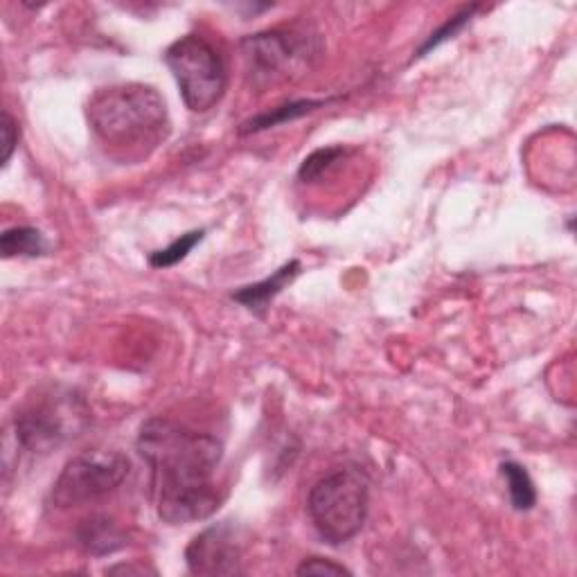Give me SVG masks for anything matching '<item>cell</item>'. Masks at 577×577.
Instances as JSON below:
<instances>
[{
	"mask_svg": "<svg viewBox=\"0 0 577 577\" xmlns=\"http://www.w3.org/2000/svg\"><path fill=\"white\" fill-rule=\"evenodd\" d=\"M139 454L152 469L156 513L163 521L181 526L213 517L221 505L215 473L224 445L167 418H152L141 426Z\"/></svg>",
	"mask_w": 577,
	"mask_h": 577,
	"instance_id": "6da1fadb",
	"label": "cell"
},
{
	"mask_svg": "<svg viewBox=\"0 0 577 577\" xmlns=\"http://www.w3.org/2000/svg\"><path fill=\"white\" fill-rule=\"evenodd\" d=\"M88 122L101 141L113 147L158 143L167 127L163 95L145 84H118L97 91L88 101Z\"/></svg>",
	"mask_w": 577,
	"mask_h": 577,
	"instance_id": "7a4b0ae2",
	"label": "cell"
},
{
	"mask_svg": "<svg viewBox=\"0 0 577 577\" xmlns=\"http://www.w3.org/2000/svg\"><path fill=\"white\" fill-rule=\"evenodd\" d=\"M370 510V479L361 467H338L308 496V513L318 534L341 546L359 534Z\"/></svg>",
	"mask_w": 577,
	"mask_h": 577,
	"instance_id": "3957f363",
	"label": "cell"
},
{
	"mask_svg": "<svg viewBox=\"0 0 577 577\" xmlns=\"http://www.w3.org/2000/svg\"><path fill=\"white\" fill-rule=\"evenodd\" d=\"M316 52L314 37L291 29H268L242 41L247 75L257 91L300 77L312 65Z\"/></svg>",
	"mask_w": 577,
	"mask_h": 577,
	"instance_id": "277c9868",
	"label": "cell"
},
{
	"mask_svg": "<svg viewBox=\"0 0 577 577\" xmlns=\"http://www.w3.org/2000/svg\"><path fill=\"white\" fill-rule=\"evenodd\" d=\"M165 63L192 113L211 111L224 97L228 84L224 59L203 37L188 34L175 41L165 50Z\"/></svg>",
	"mask_w": 577,
	"mask_h": 577,
	"instance_id": "5b68a950",
	"label": "cell"
},
{
	"mask_svg": "<svg viewBox=\"0 0 577 577\" xmlns=\"http://www.w3.org/2000/svg\"><path fill=\"white\" fill-rule=\"evenodd\" d=\"M127 477L129 460L120 452H84L65 462L50 496L61 510L93 505L111 496Z\"/></svg>",
	"mask_w": 577,
	"mask_h": 577,
	"instance_id": "8992f818",
	"label": "cell"
},
{
	"mask_svg": "<svg viewBox=\"0 0 577 577\" xmlns=\"http://www.w3.org/2000/svg\"><path fill=\"white\" fill-rule=\"evenodd\" d=\"M86 411L71 395H48L16 416L19 445L32 454H46L82 429Z\"/></svg>",
	"mask_w": 577,
	"mask_h": 577,
	"instance_id": "52a82bcc",
	"label": "cell"
},
{
	"mask_svg": "<svg viewBox=\"0 0 577 577\" xmlns=\"http://www.w3.org/2000/svg\"><path fill=\"white\" fill-rule=\"evenodd\" d=\"M242 541L237 530L224 521L196 534L185 551V562L194 575H240L242 568Z\"/></svg>",
	"mask_w": 577,
	"mask_h": 577,
	"instance_id": "ba28073f",
	"label": "cell"
},
{
	"mask_svg": "<svg viewBox=\"0 0 577 577\" xmlns=\"http://www.w3.org/2000/svg\"><path fill=\"white\" fill-rule=\"evenodd\" d=\"M298 274H300V262L291 260V262L283 264L274 276H268L255 285L242 287L240 291H235L232 300L244 304L247 310H251L255 314H262L268 308V302L274 300L278 293H283V289H287L296 280Z\"/></svg>",
	"mask_w": 577,
	"mask_h": 577,
	"instance_id": "9c48e42d",
	"label": "cell"
},
{
	"mask_svg": "<svg viewBox=\"0 0 577 577\" xmlns=\"http://www.w3.org/2000/svg\"><path fill=\"white\" fill-rule=\"evenodd\" d=\"M80 544L91 555H109L127 544L124 532L109 517H91L77 530Z\"/></svg>",
	"mask_w": 577,
	"mask_h": 577,
	"instance_id": "30bf717a",
	"label": "cell"
},
{
	"mask_svg": "<svg viewBox=\"0 0 577 577\" xmlns=\"http://www.w3.org/2000/svg\"><path fill=\"white\" fill-rule=\"evenodd\" d=\"M327 101L329 99H296V101H287V105H283V107H276V109H271L266 113H260V116L251 118L249 122H244L242 129H240V133L247 135V133H257V131L274 129L278 124L298 120L302 116H308V113L325 107Z\"/></svg>",
	"mask_w": 577,
	"mask_h": 577,
	"instance_id": "8fae6325",
	"label": "cell"
},
{
	"mask_svg": "<svg viewBox=\"0 0 577 577\" xmlns=\"http://www.w3.org/2000/svg\"><path fill=\"white\" fill-rule=\"evenodd\" d=\"M48 251V242L41 230L29 226L8 228L0 235V253L3 257H39Z\"/></svg>",
	"mask_w": 577,
	"mask_h": 577,
	"instance_id": "7c38bea8",
	"label": "cell"
},
{
	"mask_svg": "<svg viewBox=\"0 0 577 577\" xmlns=\"http://www.w3.org/2000/svg\"><path fill=\"white\" fill-rule=\"evenodd\" d=\"M501 473L507 483V492H510V501L515 505V510L519 513L532 510V507L537 505V490L526 467H521L515 460H507L501 465Z\"/></svg>",
	"mask_w": 577,
	"mask_h": 577,
	"instance_id": "4fadbf2b",
	"label": "cell"
},
{
	"mask_svg": "<svg viewBox=\"0 0 577 577\" xmlns=\"http://www.w3.org/2000/svg\"><path fill=\"white\" fill-rule=\"evenodd\" d=\"M203 235H206L203 230H190V232L181 235L179 240H175L169 247H165V249L152 253V255H149V264H152L154 268H169V266H177L179 262H183V260L194 251V247L203 240Z\"/></svg>",
	"mask_w": 577,
	"mask_h": 577,
	"instance_id": "5bb4252c",
	"label": "cell"
},
{
	"mask_svg": "<svg viewBox=\"0 0 577 577\" xmlns=\"http://www.w3.org/2000/svg\"><path fill=\"white\" fill-rule=\"evenodd\" d=\"M344 156H346V149L344 147H323V149H316L314 154H310L308 158L302 160L300 172H298L300 181H304V183L318 181L327 172V169L334 163L341 160Z\"/></svg>",
	"mask_w": 577,
	"mask_h": 577,
	"instance_id": "9a60e30c",
	"label": "cell"
},
{
	"mask_svg": "<svg viewBox=\"0 0 577 577\" xmlns=\"http://www.w3.org/2000/svg\"><path fill=\"white\" fill-rule=\"evenodd\" d=\"M477 12H479V5H467V8H462L458 14L449 16L447 23H445L443 27H440V29H435V32L431 34V37L426 39V44L420 48L418 57H424L426 52H431V50L437 48L440 44H445V41L454 39L456 34H458L467 23H471V19H473V14H477Z\"/></svg>",
	"mask_w": 577,
	"mask_h": 577,
	"instance_id": "2e32d148",
	"label": "cell"
},
{
	"mask_svg": "<svg viewBox=\"0 0 577 577\" xmlns=\"http://www.w3.org/2000/svg\"><path fill=\"white\" fill-rule=\"evenodd\" d=\"M298 575H350L352 570L346 568L344 564H336L327 557H310L304 560L298 568H296Z\"/></svg>",
	"mask_w": 577,
	"mask_h": 577,
	"instance_id": "e0dca14e",
	"label": "cell"
},
{
	"mask_svg": "<svg viewBox=\"0 0 577 577\" xmlns=\"http://www.w3.org/2000/svg\"><path fill=\"white\" fill-rule=\"evenodd\" d=\"M16 145H19V124L10 116V111H3V158H0V163L3 165L10 163Z\"/></svg>",
	"mask_w": 577,
	"mask_h": 577,
	"instance_id": "ac0fdd59",
	"label": "cell"
}]
</instances>
